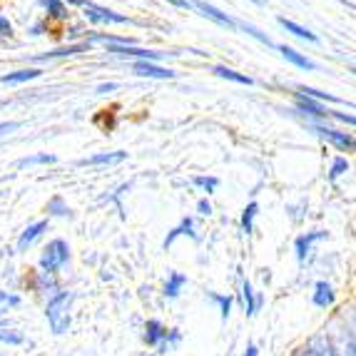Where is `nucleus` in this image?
<instances>
[{
    "instance_id": "obj_1",
    "label": "nucleus",
    "mask_w": 356,
    "mask_h": 356,
    "mask_svg": "<svg viewBox=\"0 0 356 356\" xmlns=\"http://www.w3.org/2000/svg\"><path fill=\"white\" fill-rule=\"evenodd\" d=\"M75 294L72 291H58L53 299L45 307V316H48V324L53 329V334H65L70 329V307Z\"/></svg>"
},
{
    "instance_id": "obj_2",
    "label": "nucleus",
    "mask_w": 356,
    "mask_h": 356,
    "mask_svg": "<svg viewBox=\"0 0 356 356\" xmlns=\"http://www.w3.org/2000/svg\"><path fill=\"white\" fill-rule=\"evenodd\" d=\"M70 261V247L65 239H53L40 254V269L42 274H55Z\"/></svg>"
},
{
    "instance_id": "obj_3",
    "label": "nucleus",
    "mask_w": 356,
    "mask_h": 356,
    "mask_svg": "<svg viewBox=\"0 0 356 356\" xmlns=\"http://www.w3.org/2000/svg\"><path fill=\"white\" fill-rule=\"evenodd\" d=\"M72 6H80L85 10L90 20H95V23H115V25H125V23H132L127 15H120L115 10H107V8H100L95 3H90V0H67Z\"/></svg>"
},
{
    "instance_id": "obj_4",
    "label": "nucleus",
    "mask_w": 356,
    "mask_h": 356,
    "mask_svg": "<svg viewBox=\"0 0 356 356\" xmlns=\"http://www.w3.org/2000/svg\"><path fill=\"white\" fill-rule=\"evenodd\" d=\"M107 53L125 55V58H140V60H145V63H154V60H162L167 55V53H157V50L132 48V45H107Z\"/></svg>"
},
{
    "instance_id": "obj_5",
    "label": "nucleus",
    "mask_w": 356,
    "mask_h": 356,
    "mask_svg": "<svg viewBox=\"0 0 356 356\" xmlns=\"http://www.w3.org/2000/svg\"><path fill=\"white\" fill-rule=\"evenodd\" d=\"M261 304H264V294H257V291L252 289L250 282L242 280V307H244V314L254 316L257 312L261 309Z\"/></svg>"
},
{
    "instance_id": "obj_6",
    "label": "nucleus",
    "mask_w": 356,
    "mask_h": 356,
    "mask_svg": "<svg viewBox=\"0 0 356 356\" xmlns=\"http://www.w3.org/2000/svg\"><path fill=\"white\" fill-rule=\"evenodd\" d=\"M314 132L319 137H324V140H329L332 145H337L339 149H346V152L354 149V137L346 135V132H337L332 127H314Z\"/></svg>"
},
{
    "instance_id": "obj_7",
    "label": "nucleus",
    "mask_w": 356,
    "mask_h": 356,
    "mask_svg": "<svg viewBox=\"0 0 356 356\" xmlns=\"http://www.w3.org/2000/svg\"><path fill=\"white\" fill-rule=\"evenodd\" d=\"M45 229H48V220H40V222H35V225L25 227L23 234H20V239H18V252H28L30 247L40 239V234Z\"/></svg>"
},
{
    "instance_id": "obj_8",
    "label": "nucleus",
    "mask_w": 356,
    "mask_h": 356,
    "mask_svg": "<svg viewBox=\"0 0 356 356\" xmlns=\"http://www.w3.org/2000/svg\"><path fill=\"white\" fill-rule=\"evenodd\" d=\"M319 239H327V232H307V234H302V237H297V242H294V252H297V259L299 261H307V254L312 252V244L319 242Z\"/></svg>"
},
{
    "instance_id": "obj_9",
    "label": "nucleus",
    "mask_w": 356,
    "mask_h": 356,
    "mask_svg": "<svg viewBox=\"0 0 356 356\" xmlns=\"http://www.w3.org/2000/svg\"><path fill=\"white\" fill-rule=\"evenodd\" d=\"M135 72L143 77H157V80H172L177 72L170 70V67H160L154 63H145V60H137L135 63Z\"/></svg>"
},
{
    "instance_id": "obj_10",
    "label": "nucleus",
    "mask_w": 356,
    "mask_h": 356,
    "mask_svg": "<svg viewBox=\"0 0 356 356\" xmlns=\"http://www.w3.org/2000/svg\"><path fill=\"white\" fill-rule=\"evenodd\" d=\"M314 304L319 309H329V307H334V302H337V291H334V286L329 284V282H316L314 284Z\"/></svg>"
},
{
    "instance_id": "obj_11",
    "label": "nucleus",
    "mask_w": 356,
    "mask_h": 356,
    "mask_svg": "<svg viewBox=\"0 0 356 356\" xmlns=\"http://www.w3.org/2000/svg\"><path fill=\"white\" fill-rule=\"evenodd\" d=\"M192 6L195 8H200L202 10V15H207V18H212L214 23H220V25H225V28H237V23L229 18V15H225L222 10H217L214 6H207L204 0H192Z\"/></svg>"
},
{
    "instance_id": "obj_12",
    "label": "nucleus",
    "mask_w": 356,
    "mask_h": 356,
    "mask_svg": "<svg viewBox=\"0 0 356 356\" xmlns=\"http://www.w3.org/2000/svg\"><path fill=\"white\" fill-rule=\"evenodd\" d=\"M127 160V152H100V154H92L88 160H80L83 167H97V165H118V162H125Z\"/></svg>"
},
{
    "instance_id": "obj_13",
    "label": "nucleus",
    "mask_w": 356,
    "mask_h": 356,
    "mask_svg": "<svg viewBox=\"0 0 356 356\" xmlns=\"http://www.w3.org/2000/svg\"><path fill=\"white\" fill-rule=\"evenodd\" d=\"M182 234H187V237H192V239H195V242H197V239H200V237H197V234H195V220H192V217H184V220L179 222V225L175 227V229L170 232V234H167V237H165V250H167V247H172L175 239L182 237Z\"/></svg>"
},
{
    "instance_id": "obj_14",
    "label": "nucleus",
    "mask_w": 356,
    "mask_h": 356,
    "mask_svg": "<svg viewBox=\"0 0 356 356\" xmlns=\"http://www.w3.org/2000/svg\"><path fill=\"white\" fill-rule=\"evenodd\" d=\"M165 337H167V327L162 321L149 319L147 324H145V341H147L149 346H160Z\"/></svg>"
},
{
    "instance_id": "obj_15",
    "label": "nucleus",
    "mask_w": 356,
    "mask_h": 356,
    "mask_svg": "<svg viewBox=\"0 0 356 356\" xmlns=\"http://www.w3.org/2000/svg\"><path fill=\"white\" fill-rule=\"evenodd\" d=\"M187 286V277L184 274H179V272H172L170 277H167V282H165V294L167 299H177L179 294H182V289Z\"/></svg>"
},
{
    "instance_id": "obj_16",
    "label": "nucleus",
    "mask_w": 356,
    "mask_h": 356,
    "mask_svg": "<svg viewBox=\"0 0 356 356\" xmlns=\"http://www.w3.org/2000/svg\"><path fill=\"white\" fill-rule=\"evenodd\" d=\"M297 105H299V110H302V113L312 115V118H329V110H324L319 102H314L312 97L302 95V92H297Z\"/></svg>"
},
{
    "instance_id": "obj_17",
    "label": "nucleus",
    "mask_w": 356,
    "mask_h": 356,
    "mask_svg": "<svg viewBox=\"0 0 356 356\" xmlns=\"http://www.w3.org/2000/svg\"><path fill=\"white\" fill-rule=\"evenodd\" d=\"M42 70H33V67H28V70H15V72H8V75L0 77V83L3 85H20V83H28V80H35V77H40Z\"/></svg>"
},
{
    "instance_id": "obj_18",
    "label": "nucleus",
    "mask_w": 356,
    "mask_h": 356,
    "mask_svg": "<svg viewBox=\"0 0 356 356\" xmlns=\"http://www.w3.org/2000/svg\"><path fill=\"white\" fill-rule=\"evenodd\" d=\"M277 50H280V53L284 55V58L289 60V63H294L297 67H302V70H314V67H316L314 63H312V60L304 58V55L297 53L294 48H286V45H277Z\"/></svg>"
},
{
    "instance_id": "obj_19",
    "label": "nucleus",
    "mask_w": 356,
    "mask_h": 356,
    "mask_svg": "<svg viewBox=\"0 0 356 356\" xmlns=\"http://www.w3.org/2000/svg\"><path fill=\"white\" fill-rule=\"evenodd\" d=\"M90 48V42H80V45H67V48H58V50H50L45 55H38V60H53V58H67V55H77V53H85Z\"/></svg>"
},
{
    "instance_id": "obj_20",
    "label": "nucleus",
    "mask_w": 356,
    "mask_h": 356,
    "mask_svg": "<svg viewBox=\"0 0 356 356\" xmlns=\"http://www.w3.org/2000/svg\"><path fill=\"white\" fill-rule=\"evenodd\" d=\"M42 6H45V10H48L50 18L55 20H65L67 18V8L63 0H40Z\"/></svg>"
},
{
    "instance_id": "obj_21",
    "label": "nucleus",
    "mask_w": 356,
    "mask_h": 356,
    "mask_svg": "<svg viewBox=\"0 0 356 356\" xmlns=\"http://www.w3.org/2000/svg\"><path fill=\"white\" fill-rule=\"evenodd\" d=\"M257 212H259V204L257 202H250L247 207H244V212H242V232L244 234H252V229H254Z\"/></svg>"
},
{
    "instance_id": "obj_22",
    "label": "nucleus",
    "mask_w": 356,
    "mask_h": 356,
    "mask_svg": "<svg viewBox=\"0 0 356 356\" xmlns=\"http://www.w3.org/2000/svg\"><path fill=\"white\" fill-rule=\"evenodd\" d=\"M209 299L212 302H217L220 304V314H222V321H227L229 319V314H232V304H234V299L229 297V294H217V291H209Z\"/></svg>"
},
{
    "instance_id": "obj_23",
    "label": "nucleus",
    "mask_w": 356,
    "mask_h": 356,
    "mask_svg": "<svg viewBox=\"0 0 356 356\" xmlns=\"http://www.w3.org/2000/svg\"><path fill=\"white\" fill-rule=\"evenodd\" d=\"M58 160L55 154H48V152H40V154H30V157H23L18 160V167H33V165H53Z\"/></svg>"
},
{
    "instance_id": "obj_24",
    "label": "nucleus",
    "mask_w": 356,
    "mask_h": 356,
    "mask_svg": "<svg viewBox=\"0 0 356 356\" xmlns=\"http://www.w3.org/2000/svg\"><path fill=\"white\" fill-rule=\"evenodd\" d=\"M179 341H182V334H179V329H167V337L162 339V344L157 346V349H160L162 354H167V351H175V349H177Z\"/></svg>"
},
{
    "instance_id": "obj_25",
    "label": "nucleus",
    "mask_w": 356,
    "mask_h": 356,
    "mask_svg": "<svg viewBox=\"0 0 356 356\" xmlns=\"http://www.w3.org/2000/svg\"><path fill=\"white\" fill-rule=\"evenodd\" d=\"M280 25H282V28L289 30V33H294V35H297V38H302V40L316 42V35H314V33H309V30H304L302 25L291 23V20H286V18H280Z\"/></svg>"
},
{
    "instance_id": "obj_26",
    "label": "nucleus",
    "mask_w": 356,
    "mask_h": 356,
    "mask_svg": "<svg viewBox=\"0 0 356 356\" xmlns=\"http://www.w3.org/2000/svg\"><path fill=\"white\" fill-rule=\"evenodd\" d=\"M0 344H8V346L23 344V334L15 332V329H8L6 324H0Z\"/></svg>"
},
{
    "instance_id": "obj_27",
    "label": "nucleus",
    "mask_w": 356,
    "mask_h": 356,
    "mask_svg": "<svg viewBox=\"0 0 356 356\" xmlns=\"http://www.w3.org/2000/svg\"><path fill=\"white\" fill-rule=\"evenodd\" d=\"M214 75H220L225 80H232V83H239V85H252V77L239 75V72L229 70V67H214Z\"/></svg>"
},
{
    "instance_id": "obj_28",
    "label": "nucleus",
    "mask_w": 356,
    "mask_h": 356,
    "mask_svg": "<svg viewBox=\"0 0 356 356\" xmlns=\"http://www.w3.org/2000/svg\"><path fill=\"white\" fill-rule=\"evenodd\" d=\"M20 307V297L18 294H8V291L0 289V316H6L10 309Z\"/></svg>"
},
{
    "instance_id": "obj_29",
    "label": "nucleus",
    "mask_w": 356,
    "mask_h": 356,
    "mask_svg": "<svg viewBox=\"0 0 356 356\" xmlns=\"http://www.w3.org/2000/svg\"><path fill=\"white\" fill-rule=\"evenodd\" d=\"M346 172H349V162H346V157H337V160L332 162V170H329V179L337 182V179Z\"/></svg>"
},
{
    "instance_id": "obj_30",
    "label": "nucleus",
    "mask_w": 356,
    "mask_h": 356,
    "mask_svg": "<svg viewBox=\"0 0 356 356\" xmlns=\"http://www.w3.org/2000/svg\"><path fill=\"white\" fill-rule=\"evenodd\" d=\"M48 212L55 214V217H67V214H70V207L63 202V197H53V200L48 202Z\"/></svg>"
},
{
    "instance_id": "obj_31",
    "label": "nucleus",
    "mask_w": 356,
    "mask_h": 356,
    "mask_svg": "<svg viewBox=\"0 0 356 356\" xmlns=\"http://www.w3.org/2000/svg\"><path fill=\"white\" fill-rule=\"evenodd\" d=\"M195 184L197 187H202V190L209 195V192H214L217 187H220V179L217 177H195Z\"/></svg>"
},
{
    "instance_id": "obj_32",
    "label": "nucleus",
    "mask_w": 356,
    "mask_h": 356,
    "mask_svg": "<svg viewBox=\"0 0 356 356\" xmlns=\"http://www.w3.org/2000/svg\"><path fill=\"white\" fill-rule=\"evenodd\" d=\"M302 95H307V97H319V100H329V102H341L339 97H334V95H327V92H319V90H314V88H302L299 90Z\"/></svg>"
},
{
    "instance_id": "obj_33",
    "label": "nucleus",
    "mask_w": 356,
    "mask_h": 356,
    "mask_svg": "<svg viewBox=\"0 0 356 356\" xmlns=\"http://www.w3.org/2000/svg\"><path fill=\"white\" fill-rule=\"evenodd\" d=\"M302 356H337V354H334V349L327 346V349H307Z\"/></svg>"
},
{
    "instance_id": "obj_34",
    "label": "nucleus",
    "mask_w": 356,
    "mask_h": 356,
    "mask_svg": "<svg viewBox=\"0 0 356 356\" xmlns=\"http://www.w3.org/2000/svg\"><path fill=\"white\" fill-rule=\"evenodd\" d=\"M18 127H20V122H0V137H6L8 132L18 130Z\"/></svg>"
},
{
    "instance_id": "obj_35",
    "label": "nucleus",
    "mask_w": 356,
    "mask_h": 356,
    "mask_svg": "<svg viewBox=\"0 0 356 356\" xmlns=\"http://www.w3.org/2000/svg\"><path fill=\"white\" fill-rule=\"evenodd\" d=\"M13 33V25H10V20L8 18H3V15H0V35H10Z\"/></svg>"
},
{
    "instance_id": "obj_36",
    "label": "nucleus",
    "mask_w": 356,
    "mask_h": 356,
    "mask_svg": "<svg viewBox=\"0 0 356 356\" xmlns=\"http://www.w3.org/2000/svg\"><path fill=\"white\" fill-rule=\"evenodd\" d=\"M197 209H200V214H212V204H209L207 200H200V204H197Z\"/></svg>"
},
{
    "instance_id": "obj_37",
    "label": "nucleus",
    "mask_w": 356,
    "mask_h": 356,
    "mask_svg": "<svg viewBox=\"0 0 356 356\" xmlns=\"http://www.w3.org/2000/svg\"><path fill=\"white\" fill-rule=\"evenodd\" d=\"M244 356H259V349H257V344H247V351H244Z\"/></svg>"
},
{
    "instance_id": "obj_38",
    "label": "nucleus",
    "mask_w": 356,
    "mask_h": 356,
    "mask_svg": "<svg viewBox=\"0 0 356 356\" xmlns=\"http://www.w3.org/2000/svg\"><path fill=\"white\" fill-rule=\"evenodd\" d=\"M115 88H118L115 83H107V85H100V88H97V92H110V90H115Z\"/></svg>"
},
{
    "instance_id": "obj_39",
    "label": "nucleus",
    "mask_w": 356,
    "mask_h": 356,
    "mask_svg": "<svg viewBox=\"0 0 356 356\" xmlns=\"http://www.w3.org/2000/svg\"><path fill=\"white\" fill-rule=\"evenodd\" d=\"M170 3H172V6H177V8H190V3H187V0H170Z\"/></svg>"
},
{
    "instance_id": "obj_40",
    "label": "nucleus",
    "mask_w": 356,
    "mask_h": 356,
    "mask_svg": "<svg viewBox=\"0 0 356 356\" xmlns=\"http://www.w3.org/2000/svg\"><path fill=\"white\" fill-rule=\"evenodd\" d=\"M254 3H257V6H264V3H267V0H254Z\"/></svg>"
}]
</instances>
